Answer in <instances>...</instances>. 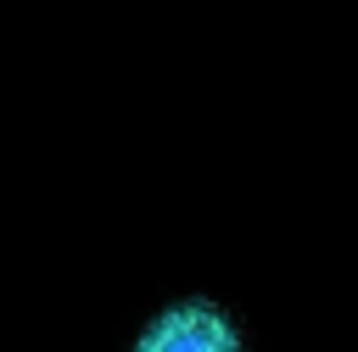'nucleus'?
<instances>
[{"label": "nucleus", "instance_id": "1", "mask_svg": "<svg viewBox=\"0 0 358 352\" xmlns=\"http://www.w3.org/2000/svg\"><path fill=\"white\" fill-rule=\"evenodd\" d=\"M134 352H241V335H235V324L218 307L185 302V307H168L134 341Z\"/></svg>", "mask_w": 358, "mask_h": 352}]
</instances>
